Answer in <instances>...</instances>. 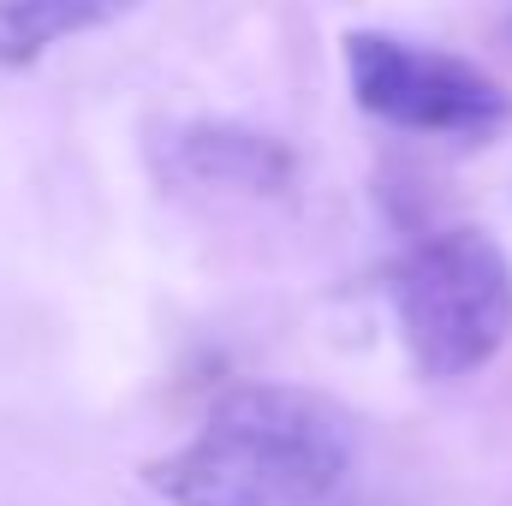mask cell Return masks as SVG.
<instances>
[{"instance_id":"cell-5","label":"cell","mask_w":512,"mask_h":506,"mask_svg":"<svg viewBox=\"0 0 512 506\" xmlns=\"http://www.w3.org/2000/svg\"><path fill=\"white\" fill-rule=\"evenodd\" d=\"M131 6L137 0H0V66H30L54 42L84 36Z\"/></svg>"},{"instance_id":"cell-2","label":"cell","mask_w":512,"mask_h":506,"mask_svg":"<svg viewBox=\"0 0 512 506\" xmlns=\"http://www.w3.org/2000/svg\"><path fill=\"white\" fill-rule=\"evenodd\" d=\"M393 316L423 381L477 376L512 340V262L477 227H447L393 274Z\"/></svg>"},{"instance_id":"cell-4","label":"cell","mask_w":512,"mask_h":506,"mask_svg":"<svg viewBox=\"0 0 512 506\" xmlns=\"http://www.w3.org/2000/svg\"><path fill=\"white\" fill-rule=\"evenodd\" d=\"M173 173L191 185H245V191H274L292 173V155L268 137L227 126H191L173 143Z\"/></svg>"},{"instance_id":"cell-1","label":"cell","mask_w":512,"mask_h":506,"mask_svg":"<svg viewBox=\"0 0 512 506\" xmlns=\"http://www.w3.org/2000/svg\"><path fill=\"white\" fill-rule=\"evenodd\" d=\"M352 471L346 417L304 387H233L143 477L173 506H322Z\"/></svg>"},{"instance_id":"cell-3","label":"cell","mask_w":512,"mask_h":506,"mask_svg":"<svg viewBox=\"0 0 512 506\" xmlns=\"http://www.w3.org/2000/svg\"><path fill=\"white\" fill-rule=\"evenodd\" d=\"M346 78H352V96L399 131L483 143L512 120V96L483 66L382 36V30L346 36Z\"/></svg>"}]
</instances>
